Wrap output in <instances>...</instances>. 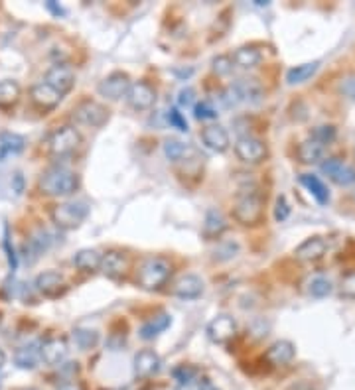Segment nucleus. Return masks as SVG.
Masks as SVG:
<instances>
[{"mask_svg": "<svg viewBox=\"0 0 355 390\" xmlns=\"http://www.w3.org/2000/svg\"><path fill=\"white\" fill-rule=\"evenodd\" d=\"M79 187V178L77 173L65 166H49L48 170L40 178V189L42 194L51 195V197H67Z\"/></svg>", "mask_w": 355, "mask_h": 390, "instance_id": "f257e3e1", "label": "nucleus"}, {"mask_svg": "<svg viewBox=\"0 0 355 390\" xmlns=\"http://www.w3.org/2000/svg\"><path fill=\"white\" fill-rule=\"evenodd\" d=\"M172 274V266L168 260L160 258V256H152L147 258L138 270H136V284L142 288V290H158L162 288Z\"/></svg>", "mask_w": 355, "mask_h": 390, "instance_id": "f03ea898", "label": "nucleus"}, {"mask_svg": "<svg viewBox=\"0 0 355 390\" xmlns=\"http://www.w3.org/2000/svg\"><path fill=\"white\" fill-rule=\"evenodd\" d=\"M265 97V91L263 85L258 83L257 79L253 77H243V79H237L235 83L227 87L223 91V103L225 107H235L239 103H249V105H258Z\"/></svg>", "mask_w": 355, "mask_h": 390, "instance_id": "7ed1b4c3", "label": "nucleus"}, {"mask_svg": "<svg viewBox=\"0 0 355 390\" xmlns=\"http://www.w3.org/2000/svg\"><path fill=\"white\" fill-rule=\"evenodd\" d=\"M233 217L239 221L245 227H253L258 225L263 217H265V203L263 197L255 192L251 194H243L237 197L235 205H233Z\"/></svg>", "mask_w": 355, "mask_h": 390, "instance_id": "20e7f679", "label": "nucleus"}, {"mask_svg": "<svg viewBox=\"0 0 355 390\" xmlns=\"http://www.w3.org/2000/svg\"><path fill=\"white\" fill-rule=\"evenodd\" d=\"M87 213H89V205L85 201H65L53 207L51 219L56 223V227H60L63 231H72L83 223Z\"/></svg>", "mask_w": 355, "mask_h": 390, "instance_id": "39448f33", "label": "nucleus"}, {"mask_svg": "<svg viewBox=\"0 0 355 390\" xmlns=\"http://www.w3.org/2000/svg\"><path fill=\"white\" fill-rule=\"evenodd\" d=\"M79 144H81V136L74 126H62V128L53 130L48 138L49 154H53L56 158H65V156L74 154Z\"/></svg>", "mask_w": 355, "mask_h": 390, "instance_id": "423d86ee", "label": "nucleus"}, {"mask_svg": "<svg viewBox=\"0 0 355 390\" xmlns=\"http://www.w3.org/2000/svg\"><path fill=\"white\" fill-rule=\"evenodd\" d=\"M74 119L79 124L99 128L109 119V110L105 109L103 105L95 103V101H83V103H79L74 109Z\"/></svg>", "mask_w": 355, "mask_h": 390, "instance_id": "0eeeda50", "label": "nucleus"}, {"mask_svg": "<svg viewBox=\"0 0 355 390\" xmlns=\"http://www.w3.org/2000/svg\"><path fill=\"white\" fill-rule=\"evenodd\" d=\"M129 89H131V79L123 71H115V74L107 75L97 87L99 95L109 99V101H119V99L126 97Z\"/></svg>", "mask_w": 355, "mask_h": 390, "instance_id": "6e6552de", "label": "nucleus"}, {"mask_svg": "<svg viewBox=\"0 0 355 390\" xmlns=\"http://www.w3.org/2000/svg\"><path fill=\"white\" fill-rule=\"evenodd\" d=\"M48 85H51L60 95H67L75 85V71L67 65V63H56L51 65L46 74V79H44Z\"/></svg>", "mask_w": 355, "mask_h": 390, "instance_id": "1a4fd4ad", "label": "nucleus"}, {"mask_svg": "<svg viewBox=\"0 0 355 390\" xmlns=\"http://www.w3.org/2000/svg\"><path fill=\"white\" fill-rule=\"evenodd\" d=\"M235 154L245 164H258L267 156V146L255 136H241L235 142Z\"/></svg>", "mask_w": 355, "mask_h": 390, "instance_id": "9d476101", "label": "nucleus"}, {"mask_svg": "<svg viewBox=\"0 0 355 390\" xmlns=\"http://www.w3.org/2000/svg\"><path fill=\"white\" fill-rule=\"evenodd\" d=\"M235 333H237V321L231 316H227V314H221V316L213 317L209 321L208 337L213 343L223 345V343L231 341Z\"/></svg>", "mask_w": 355, "mask_h": 390, "instance_id": "9b49d317", "label": "nucleus"}, {"mask_svg": "<svg viewBox=\"0 0 355 390\" xmlns=\"http://www.w3.org/2000/svg\"><path fill=\"white\" fill-rule=\"evenodd\" d=\"M126 101H129L131 109L148 110L152 109L154 103H156V91L148 85V83H145V81L131 83V89L126 93Z\"/></svg>", "mask_w": 355, "mask_h": 390, "instance_id": "f8f14e48", "label": "nucleus"}, {"mask_svg": "<svg viewBox=\"0 0 355 390\" xmlns=\"http://www.w3.org/2000/svg\"><path fill=\"white\" fill-rule=\"evenodd\" d=\"M30 99H32V103H34L36 107H40L42 110H51L62 103L63 97L53 87L48 85L46 81H40L36 85L30 87Z\"/></svg>", "mask_w": 355, "mask_h": 390, "instance_id": "ddd939ff", "label": "nucleus"}, {"mask_svg": "<svg viewBox=\"0 0 355 390\" xmlns=\"http://www.w3.org/2000/svg\"><path fill=\"white\" fill-rule=\"evenodd\" d=\"M69 353V347H67V341L62 339V337H51V339H46L40 347V355H42V361L46 365H62L65 361V357Z\"/></svg>", "mask_w": 355, "mask_h": 390, "instance_id": "4468645a", "label": "nucleus"}, {"mask_svg": "<svg viewBox=\"0 0 355 390\" xmlns=\"http://www.w3.org/2000/svg\"><path fill=\"white\" fill-rule=\"evenodd\" d=\"M36 290L46 298H56L65 290V280L60 272L56 270H46L42 274H38L36 278Z\"/></svg>", "mask_w": 355, "mask_h": 390, "instance_id": "2eb2a0df", "label": "nucleus"}, {"mask_svg": "<svg viewBox=\"0 0 355 390\" xmlns=\"http://www.w3.org/2000/svg\"><path fill=\"white\" fill-rule=\"evenodd\" d=\"M322 171L328 173L331 178V182H336L338 185H349L355 182V168L343 164L342 160L330 158L322 164Z\"/></svg>", "mask_w": 355, "mask_h": 390, "instance_id": "dca6fc26", "label": "nucleus"}, {"mask_svg": "<svg viewBox=\"0 0 355 390\" xmlns=\"http://www.w3.org/2000/svg\"><path fill=\"white\" fill-rule=\"evenodd\" d=\"M326 251H328V243H326L322 237H310L304 243L296 246L294 256H296L298 260L312 262V260H318V258H322V256L326 255Z\"/></svg>", "mask_w": 355, "mask_h": 390, "instance_id": "f3484780", "label": "nucleus"}, {"mask_svg": "<svg viewBox=\"0 0 355 390\" xmlns=\"http://www.w3.org/2000/svg\"><path fill=\"white\" fill-rule=\"evenodd\" d=\"M294 355H296V349H294L292 343L286 341V339H281V341L272 343L269 349H267L265 359H267L272 366H281L288 365L294 359Z\"/></svg>", "mask_w": 355, "mask_h": 390, "instance_id": "a211bd4d", "label": "nucleus"}, {"mask_svg": "<svg viewBox=\"0 0 355 390\" xmlns=\"http://www.w3.org/2000/svg\"><path fill=\"white\" fill-rule=\"evenodd\" d=\"M201 142L213 152H225L229 148V135L223 126L211 124L201 130Z\"/></svg>", "mask_w": 355, "mask_h": 390, "instance_id": "6ab92c4d", "label": "nucleus"}, {"mask_svg": "<svg viewBox=\"0 0 355 390\" xmlns=\"http://www.w3.org/2000/svg\"><path fill=\"white\" fill-rule=\"evenodd\" d=\"M40 347H42V343L40 341L28 343V345L18 347L16 353H14V363H16V366H18V368H24V371L36 368L38 363H40V359H42Z\"/></svg>", "mask_w": 355, "mask_h": 390, "instance_id": "aec40b11", "label": "nucleus"}, {"mask_svg": "<svg viewBox=\"0 0 355 390\" xmlns=\"http://www.w3.org/2000/svg\"><path fill=\"white\" fill-rule=\"evenodd\" d=\"M174 294L184 300H196L204 294V280L196 274H185L174 286Z\"/></svg>", "mask_w": 355, "mask_h": 390, "instance_id": "412c9836", "label": "nucleus"}, {"mask_svg": "<svg viewBox=\"0 0 355 390\" xmlns=\"http://www.w3.org/2000/svg\"><path fill=\"white\" fill-rule=\"evenodd\" d=\"M162 366L160 357L152 349H145V351H138L135 357V373L138 377H152L156 375Z\"/></svg>", "mask_w": 355, "mask_h": 390, "instance_id": "4be33fe9", "label": "nucleus"}, {"mask_svg": "<svg viewBox=\"0 0 355 390\" xmlns=\"http://www.w3.org/2000/svg\"><path fill=\"white\" fill-rule=\"evenodd\" d=\"M49 244H51V239H49V235L44 231V229L34 232V235L28 239V243L24 244L26 260H28V262H36L38 258L48 251Z\"/></svg>", "mask_w": 355, "mask_h": 390, "instance_id": "5701e85b", "label": "nucleus"}, {"mask_svg": "<svg viewBox=\"0 0 355 390\" xmlns=\"http://www.w3.org/2000/svg\"><path fill=\"white\" fill-rule=\"evenodd\" d=\"M261 60H263L261 51L253 46H243V48L235 49L231 56L233 67H239V69H253L261 63Z\"/></svg>", "mask_w": 355, "mask_h": 390, "instance_id": "b1692460", "label": "nucleus"}, {"mask_svg": "<svg viewBox=\"0 0 355 390\" xmlns=\"http://www.w3.org/2000/svg\"><path fill=\"white\" fill-rule=\"evenodd\" d=\"M296 154H298V160L302 164H316V162L324 158V144L318 142V140H314V138H308L304 142H300Z\"/></svg>", "mask_w": 355, "mask_h": 390, "instance_id": "393cba45", "label": "nucleus"}, {"mask_svg": "<svg viewBox=\"0 0 355 390\" xmlns=\"http://www.w3.org/2000/svg\"><path fill=\"white\" fill-rule=\"evenodd\" d=\"M99 270L105 276H109V278H119V276H123L124 270H126V258L121 253H109V255L103 256Z\"/></svg>", "mask_w": 355, "mask_h": 390, "instance_id": "a878e982", "label": "nucleus"}, {"mask_svg": "<svg viewBox=\"0 0 355 390\" xmlns=\"http://www.w3.org/2000/svg\"><path fill=\"white\" fill-rule=\"evenodd\" d=\"M101 260H103V255L95 248H83L74 256V264L83 272H95L101 269Z\"/></svg>", "mask_w": 355, "mask_h": 390, "instance_id": "bb28decb", "label": "nucleus"}, {"mask_svg": "<svg viewBox=\"0 0 355 390\" xmlns=\"http://www.w3.org/2000/svg\"><path fill=\"white\" fill-rule=\"evenodd\" d=\"M300 183H302L308 192L318 199V203L324 205V203H328V201H330V192H328V187L324 185V182L320 180L318 176L304 173V176H300Z\"/></svg>", "mask_w": 355, "mask_h": 390, "instance_id": "cd10ccee", "label": "nucleus"}, {"mask_svg": "<svg viewBox=\"0 0 355 390\" xmlns=\"http://www.w3.org/2000/svg\"><path fill=\"white\" fill-rule=\"evenodd\" d=\"M20 93H22V89H20L18 81H14V79H2L0 81V107L8 109V107L16 105L18 99H20Z\"/></svg>", "mask_w": 355, "mask_h": 390, "instance_id": "c85d7f7f", "label": "nucleus"}, {"mask_svg": "<svg viewBox=\"0 0 355 390\" xmlns=\"http://www.w3.org/2000/svg\"><path fill=\"white\" fill-rule=\"evenodd\" d=\"M225 229H227V221H225V217L221 215L220 211H215V209L208 211L206 221H204V232H206V237L208 239H217V237L223 235Z\"/></svg>", "mask_w": 355, "mask_h": 390, "instance_id": "c756f323", "label": "nucleus"}, {"mask_svg": "<svg viewBox=\"0 0 355 390\" xmlns=\"http://www.w3.org/2000/svg\"><path fill=\"white\" fill-rule=\"evenodd\" d=\"M318 67H320L318 61H312V63H302V65H296L292 69H288V74H286L288 85H298V83L308 81L312 75L318 71Z\"/></svg>", "mask_w": 355, "mask_h": 390, "instance_id": "7c9ffc66", "label": "nucleus"}, {"mask_svg": "<svg viewBox=\"0 0 355 390\" xmlns=\"http://www.w3.org/2000/svg\"><path fill=\"white\" fill-rule=\"evenodd\" d=\"M172 323V317L168 314H160L158 317H154V319H150L147 321L142 328H140V337L142 339H154L158 333L166 330V328H170Z\"/></svg>", "mask_w": 355, "mask_h": 390, "instance_id": "2f4dec72", "label": "nucleus"}, {"mask_svg": "<svg viewBox=\"0 0 355 390\" xmlns=\"http://www.w3.org/2000/svg\"><path fill=\"white\" fill-rule=\"evenodd\" d=\"M74 341L81 351H89V349H93V347L99 343L97 330H91V328H77V330H74Z\"/></svg>", "mask_w": 355, "mask_h": 390, "instance_id": "473e14b6", "label": "nucleus"}, {"mask_svg": "<svg viewBox=\"0 0 355 390\" xmlns=\"http://www.w3.org/2000/svg\"><path fill=\"white\" fill-rule=\"evenodd\" d=\"M194 150L184 144V142H180V140H166L164 142V154H166V158L172 160V162H180V160H185L190 154H192Z\"/></svg>", "mask_w": 355, "mask_h": 390, "instance_id": "72a5a7b5", "label": "nucleus"}, {"mask_svg": "<svg viewBox=\"0 0 355 390\" xmlns=\"http://www.w3.org/2000/svg\"><path fill=\"white\" fill-rule=\"evenodd\" d=\"M0 146L6 150V154H20L26 146L24 136L16 133H0Z\"/></svg>", "mask_w": 355, "mask_h": 390, "instance_id": "f704fd0d", "label": "nucleus"}, {"mask_svg": "<svg viewBox=\"0 0 355 390\" xmlns=\"http://www.w3.org/2000/svg\"><path fill=\"white\" fill-rule=\"evenodd\" d=\"M308 292L314 298H326V296L331 294V282L328 278H324V276H316L308 284Z\"/></svg>", "mask_w": 355, "mask_h": 390, "instance_id": "c9c22d12", "label": "nucleus"}, {"mask_svg": "<svg viewBox=\"0 0 355 390\" xmlns=\"http://www.w3.org/2000/svg\"><path fill=\"white\" fill-rule=\"evenodd\" d=\"M310 138L318 140V142H322V144L326 146L328 142H331V140L336 138V128H333V126H330V124H324V126H316V128L312 130V136H310Z\"/></svg>", "mask_w": 355, "mask_h": 390, "instance_id": "e433bc0d", "label": "nucleus"}, {"mask_svg": "<svg viewBox=\"0 0 355 390\" xmlns=\"http://www.w3.org/2000/svg\"><path fill=\"white\" fill-rule=\"evenodd\" d=\"M197 377V368L194 366H188V365H182L178 366V368H174V378L180 382V384H190V382H194Z\"/></svg>", "mask_w": 355, "mask_h": 390, "instance_id": "4c0bfd02", "label": "nucleus"}, {"mask_svg": "<svg viewBox=\"0 0 355 390\" xmlns=\"http://www.w3.org/2000/svg\"><path fill=\"white\" fill-rule=\"evenodd\" d=\"M194 112H196L197 121H209V119H215V117H217V110H215V107H213L209 101L197 103Z\"/></svg>", "mask_w": 355, "mask_h": 390, "instance_id": "58836bf2", "label": "nucleus"}, {"mask_svg": "<svg viewBox=\"0 0 355 390\" xmlns=\"http://www.w3.org/2000/svg\"><path fill=\"white\" fill-rule=\"evenodd\" d=\"M213 71L217 75H229L233 71L231 56H217L213 60Z\"/></svg>", "mask_w": 355, "mask_h": 390, "instance_id": "ea45409f", "label": "nucleus"}, {"mask_svg": "<svg viewBox=\"0 0 355 390\" xmlns=\"http://www.w3.org/2000/svg\"><path fill=\"white\" fill-rule=\"evenodd\" d=\"M288 215H290V205H288L286 197H284V195H281V197L276 199V207H274V219L286 221V219H288Z\"/></svg>", "mask_w": 355, "mask_h": 390, "instance_id": "a19ab883", "label": "nucleus"}, {"mask_svg": "<svg viewBox=\"0 0 355 390\" xmlns=\"http://www.w3.org/2000/svg\"><path fill=\"white\" fill-rule=\"evenodd\" d=\"M342 296L355 300V272H349L342 280Z\"/></svg>", "mask_w": 355, "mask_h": 390, "instance_id": "79ce46f5", "label": "nucleus"}, {"mask_svg": "<svg viewBox=\"0 0 355 390\" xmlns=\"http://www.w3.org/2000/svg\"><path fill=\"white\" fill-rule=\"evenodd\" d=\"M168 121H170L172 126H176L178 130H182V133L188 130V122H185V119L182 117V112L178 109L168 110Z\"/></svg>", "mask_w": 355, "mask_h": 390, "instance_id": "37998d69", "label": "nucleus"}, {"mask_svg": "<svg viewBox=\"0 0 355 390\" xmlns=\"http://www.w3.org/2000/svg\"><path fill=\"white\" fill-rule=\"evenodd\" d=\"M194 101H196V91H194L192 87H185V89L180 91V95H178V105H180V107L188 109V107L194 105Z\"/></svg>", "mask_w": 355, "mask_h": 390, "instance_id": "c03bdc74", "label": "nucleus"}, {"mask_svg": "<svg viewBox=\"0 0 355 390\" xmlns=\"http://www.w3.org/2000/svg\"><path fill=\"white\" fill-rule=\"evenodd\" d=\"M340 89H342V93L345 97H349L352 101H355V75H347V77L342 81Z\"/></svg>", "mask_w": 355, "mask_h": 390, "instance_id": "a18cd8bd", "label": "nucleus"}, {"mask_svg": "<svg viewBox=\"0 0 355 390\" xmlns=\"http://www.w3.org/2000/svg\"><path fill=\"white\" fill-rule=\"evenodd\" d=\"M14 180H16V194H22V176H20V173H16V176H14Z\"/></svg>", "mask_w": 355, "mask_h": 390, "instance_id": "49530a36", "label": "nucleus"}, {"mask_svg": "<svg viewBox=\"0 0 355 390\" xmlns=\"http://www.w3.org/2000/svg\"><path fill=\"white\" fill-rule=\"evenodd\" d=\"M48 8H49V10H53V12H56V14H62L63 12L62 8H58V6H56L53 2H48Z\"/></svg>", "mask_w": 355, "mask_h": 390, "instance_id": "de8ad7c7", "label": "nucleus"}, {"mask_svg": "<svg viewBox=\"0 0 355 390\" xmlns=\"http://www.w3.org/2000/svg\"><path fill=\"white\" fill-rule=\"evenodd\" d=\"M4 363H6V355H4V351L0 349V368L4 366Z\"/></svg>", "mask_w": 355, "mask_h": 390, "instance_id": "09e8293b", "label": "nucleus"}, {"mask_svg": "<svg viewBox=\"0 0 355 390\" xmlns=\"http://www.w3.org/2000/svg\"><path fill=\"white\" fill-rule=\"evenodd\" d=\"M58 390H77V389H75L74 384H63V387H60Z\"/></svg>", "mask_w": 355, "mask_h": 390, "instance_id": "8fccbe9b", "label": "nucleus"}, {"mask_svg": "<svg viewBox=\"0 0 355 390\" xmlns=\"http://www.w3.org/2000/svg\"><path fill=\"white\" fill-rule=\"evenodd\" d=\"M6 156H8V154H6V150H4V148L0 146V162H2V160L6 158Z\"/></svg>", "mask_w": 355, "mask_h": 390, "instance_id": "3c124183", "label": "nucleus"}, {"mask_svg": "<svg viewBox=\"0 0 355 390\" xmlns=\"http://www.w3.org/2000/svg\"><path fill=\"white\" fill-rule=\"evenodd\" d=\"M352 197H354V201H355V189H354V194H352Z\"/></svg>", "mask_w": 355, "mask_h": 390, "instance_id": "603ef678", "label": "nucleus"}, {"mask_svg": "<svg viewBox=\"0 0 355 390\" xmlns=\"http://www.w3.org/2000/svg\"><path fill=\"white\" fill-rule=\"evenodd\" d=\"M0 321H2V317H0Z\"/></svg>", "mask_w": 355, "mask_h": 390, "instance_id": "864d4df0", "label": "nucleus"}]
</instances>
